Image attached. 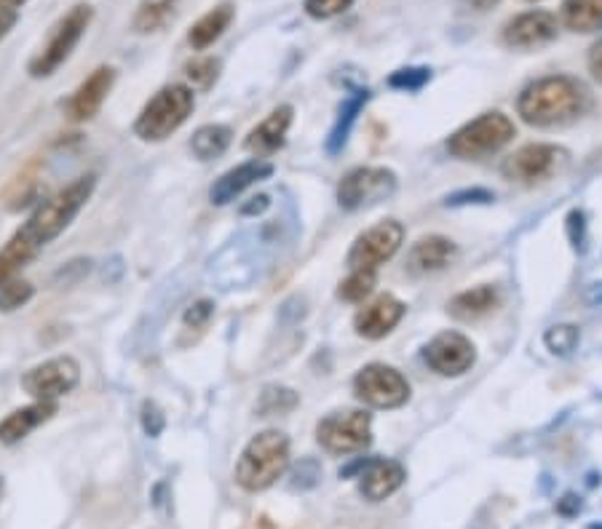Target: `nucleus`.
I'll return each mask as SVG.
<instances>
[{
	"label": "nucleus",
	"instance_id": "obj_23",
	"mask_svg": "<svg viewBox=\"0 0 602 529\" xmlns=\"http://www.w3.org/2000/svg\"><path fill=\"white\" fill-rule=\"evenodd\" d=\"M233 16H236V9H233L231 3L215 5L212 11H207L201 20L193 24L188 33V44L196 48V51H204V48L215 46L217 40L225 35V30L231 27Z\"/></svg>",
	"mask_w": 602,
	"mask_h": 529
},
{
	"label": "nucleus",
	"instance_id": "obj_37",
	"mask_svg": "<svg viewBox=\"0 0 602 529\" xmlns=\"http://www.w3.org/2000/svg\"><path fill=\"white\" fill-rule=\"evenodd\" d=\"M215 316V303L212 299H198L185 310V327L188 329H204L209 324V318Z\"/></svg>",
	"mask_w": 602,
	"mask_h": 529
},
{
	"label": "nucleus",
	"instance_id": "obj_39",
	"mask_svg": "<svg viewBox=\"0 0 602 529\" xmlns=\"http://www.w3.org/2000/svg\"><path fill=\"white\" fill-rule=\"evenodd\" d=\"M583 220H587V216H583L581 209H574V212L568 214V236L576 249H583V236H587V222Z\"/></svg>",
	"mask_w": 602,
	"mask_h": 529
},
{
	"label": "nucleus",
	"instance_id": "obj_38",
	"mask_svg": "<svg viewBox=\"0 0 602 529\" xmlns=\"http://www.w3.org/2000/svg\"><path fill=\"white\" fill-rule=\"evenodd\" d=\"M493 192L485 188H474V190H461L453 192V196L448 198V207H468V203H490L493 201Z\"/></svg>",
	"mask_w": 602,
	"mask_h": 529
},
{
	"label": "nucleus",
	"instance_id": "obj_17",
	"mask_svg": "<svg viewBox=\"0 0 602 529\" xmlns=\"http://www.w3.org/2000/svg\"><path fill=\"white\" fill-rule=\"evenodd\" d=\"M405 303L396 299L394 294H381V297H375L357 313L354 329H357L359 337H367V340H381V337L394 332L396 324L405 318Z\"/></svg>",
	"mask_w": 602,
	"mask_h": 529
},
{
	"label": "nucleus",
	"instance_id": "obj_47",
	"mask_svg": "<svg viewBox=\"0 0 602 529\" xmlns=\"http://www.w3.org/2000/svg\"><path fill=\"white\" fill-rule=\"evenodd\" d=\"M3 492H5V481L0 477V501H3Z\"/></svg>",
	"mask_w": 602,
	"mask_h": 529
},
{
	"label": "nucleus",
	"instance_id": "obj_16",
	"mask_svg": "<svg viewBox=\"0 0 602 529\" xmlns=\"http://www.w3.org/2000/svg\"><path fill=\"white\" fill-rule=\"evenodd\" d=\"M405 479L407 471L402 462L385 460V457H370L364 471L359 473V492L364 501L383 503L385 497H391L394 492L402 490Z\"/></svg>",
	"mask_w": 602,
	"mask_h": 529
},
{
	"label": "nucleus",
	"instance_id": "obj_29",
	"mask_svg": "<svg viewBox=\"0 0 602 529\" xmlns=\"http://www.w3.org/2000/svg\"><path fill=\"white\" fill-rule=\"evenodd\" d=\"M578 342H581V329L576 324H554L546 329L544 345L546 351H552L554 356H570L576 351Z\"/></svg>",
	"mask_w": 602,
	"mask_h": 529
},
{
	"label": "nucleus",
	"instance_id": "obj_2",
	"mask_svg": "<svg viewBox=\"0 0 602 529\" xmlns=\"http://www.w3.org/2000/svg\"><path fill=\"white\" fill-rule=\"evenodd\" d=\"M592 107V94L578 78L546 75L522 89L517 99V113L535 129L568 126L587 116Z\"/></svg>",
	"mask_w": 602,
	"mask_h": 529
},
{
	"label": "nucleus",
	"instance_id": "obj_27",
	"mask_svg": "<svg viewBox=\"0 0 602 529\" xmlns=\"http://www.w3.org/2000/svg\"><path fill=\"white\" fill-rule=\"evenodd\" d=\"M364 102H367V92H359L357 96H351V99L340 107V116H337L333 131H329V137H327V153L329 155H337L343 148H346L348 134H351V126L357 124V116H359V110Z\"/></svg>",
	"mask_w": 602,
	"mask_h": 529
},
{
	"label": "nucleus",
	"instance_id": "obj_15",
	"mask_svg": "<svg viewBox=\"0 0 602 529\" xmlns=\"http://www.w3.org/2000/svg\"><path fill=\"white\" fill-rule=\"evenodd\" d=\"M113 86H116V68H111V64L96 68L92 75L76 89V94L70 96L68 118L72 124H86V120H92L96 113L102 110V105H105Z\"/></svg>",
	"mask_w": 602,
	"mask_h": 529
},
{
	"label": "nucleus",
	"instance_id": "obj_12",
	"mask_svg": "<svg viewBox=\"0 0 602 529\" xmlns=\"http://www.w3.org/2000/svg\"><path fill=\"white\" fill-rule=\"evenodd\" d=\"M402 240H405V227L396 220H383L372 225L354 240L351 251H348V268L351 270H378L385 260L400 251Z\"/></svg>",
	"mask_w": 602,
	"mask_h": 529
},
{
	"label": "nucleus",
	"instance_id": "obj_48",
	"mask_svg": "<svg viewBox=\"0 0 602 529\" xmlns=\"http://www.w3.org/2000/svg\"><path fill=\"white\" fill-rule=\"evenodd\" d=\"M589 529H602V527H600V525H592V527H589Z\"/></svg>",
	"mask_w": 602,
	"mask_h": 529
},
{
	"label": "nucleus",
	"instance_id": "obj_8",
	"mask_svg": "<svg viewBox=\"0 0 602 529\" xmlns=\"http://www.w3.org/2000/svg\"><path fill=\"white\" fill-rule=\"evenodd\" d=\"M81 383V364L72 356H54L22 375V390L33 401H51L68 396Z\"/></svg>",
	"mask_w": 602,
	"mask_h": 529
},
{
	"label": "nucleus",
	"instance_id": "obj_26",
	"mask_svg": "<svg viewBox=\"0 0 602 529\" xmlns=\"http://www.w3.org/2000/svg\"><path fill=\"white\" fill-rule=\"evenodd\" d=\"M177 16V0H148L137 9L135 30L137 33H159Z\"/></svg>",
	"mask_w": 602,
	"mask_h": 529
},
{
	"label": "nucleus",
	"instance_id": "obj_25",
	"mask_svg": "<svg viewBox=\"0 0 602 529\" xmlns=\"http://www.w3.org/2000/svg\"><path fill=\"white\" fill-rule=\"evenodd\" d=\"M233 131L222 124H207L193 134L190 150L198 161H212L220 158L228 148H231Z\"/></svg>",
	"mask_w": 602,
	"mask_h": 529
},
{
	"label": "nucleus",
	"instance_id": "obj_11",
	"mask_svg": "<svg viewBox=\"0 0 602 529\" xmlns=\"http://www.w3.org/2000/svg\"><path fill=\"white\" fill-rule=\"evenodd\" d=\"M354 393L367 407L375 409H400L409 399V383L400 369L385 364H367L354 377Z\"/></svg>",
	"mask_w": 602,
	"mask_h": 529
},
{
	"label": "nucleus",
	"instance_id": "obj_49",
	"mask_svg": "<svg viewBox=\"0 0 602 529\" xmlns=\"http://www.w3.org/2000/svg\"><path fill=\"white\" fill-rule=\"evenodd\" d=\"M530 3H535V0H530Z\"/></svg>",
	"mask_w": 602,
	"mask_h": 529
},
{
	"label": "nucleus",
	"instance_id": "obj_3",
	"mask_svg": "<svg viewBox=\"0 0 602 529\" xmlns=\"http://www.w3.org/2000/svg\"><path fill=\"white\" fill-rule=\"evenodd\" d=\"M289 468V438L281 431H263L252 438L236 462V484L244 492H265Z\"/></svg>",
	"mask_w": 602,
	"mask_h": 529
},
{
	"label": "nucleus",
	"instance_id": "obj_35",
	"mask_svg": "<svg viewBox=\"0 0 602 529\" xmlns=\"http://www.w3.org/2000/svg\"><path fill=\"white\" fill-rule=\"evenodd\" d=\"M319 479H322V468H319V462L303 460L292 471V481H289V486H292V490H311V486L319 484Z\"/></svg>",
	"mask_w": 602,
	"mask_h": 529
},
{
	"label": "nucleus",
	"instance_id": "obj_28",
	"mask_svg": "<svg viewBox=\"0 0 602 529\" xmlns=\"http://www.w3.org/2000/svg\"><path fill=\"white\" fill-rule=\"evenodd\" d=\"M298 393H294L292 388H285V385H268L261 393V401H257V414H261V418L287 414L298 407Z\"/></svg>",
	"mask_w": 602,
	"mask_h": 529
},
{
	"label": "nucleus",
	"instance_id": "obj_6",
	"mask_svg": "<svg viewBox=\"0 0 602 529\" xmlns=\"http://www.w3.org/2000/svg\"><path fill=\"white\" fill-rule=\"evenodd\" d=\"M92 20H94L92 5L89 3L72 5L68 14L54 24L46 46L27 62L30 78H48L62 68V64L70 59V54L76 51V46L81 44L83 35H86Z\"/></svg>",
	"mask_w": 602,
	"mask_h": 529
},
{
	"label": "nucleus",
	"instance_id": "obj_14",
	"mask_svg": "<svg viewBox=\"0 0 602 529\" xmlns=\"http://www.w3.org/2000/svg\"><path fill=\"white\" fill-rule=\"evenodd\" d=\"M559 22L552 11H525L517 14L514 20L503 24V44L509 48H520V51H530V48H544L552 40H557Z\"/></svg>",
	"mask_w": 602,
	"mask_h": 529
},
{
	"label": "nucleus",
	"instance_id": "obj_44",
	"mask_svg": "<svg viewBox=\"0 0 602 529\" xmlns=\"http://www.w3.org/2000/svg\"><path fill=\"white\" fill-rule=\"evenodd\" d=\"M463 5H466L468 11H490V9H496L498 3H501V0H461Z\"/></svg>",
	"mask_w": 602,
	"mask_h": 529
},
{
	"label": "nucleus",
	"instance_id": "obj_1",
	"mask_svg": "<svg viewBox=\"0 0 602 529\" xmlns=\"http://www.w3.org/2000/svg\"><path fill=\"white\" fill-rule=\"evenodd\" d=\"M96 188L94 174H83L76 183H70L68 188L54 192L51 198L40 201L35 207V212L30 214V220L24 222L20 231L9 238V244L0 249V284L16 279L40 251L51 244L54 238L62 236L70 227V222L76 220L78 212L86 207V201L92 198Z\"/></svg>",
	"mask_w": 602,
	"mask_h": 529
},
{
	"label": "nucleus",
	"instance_id": "obj_24",
	"mask_svg": "<svg viewBox=\"0 0 602 529\" xmlns=\"http://www.w3.org/2000/svg\"><path fill=\"white\" fill-rule=\"evenodd\" d=\"M559 20L574 33H600L602 30V0H563Z\"/></svg>",
	"mask_w": 602,
	"mask_h": 529
},
{
	"label": "nucleus",
	"instance_id": "obj_18",
	"mask_svg": "<svg viewBox=\"0 0 602 529\" xmlns=\"http://www.w3.org/2000/svg\"><path fill=\"white\" fill-rule=\"evenodd\" d=\"M270 174H274V164H270V161H263V158L246 161V164H239L236 168L222 174V177L212 185V190H209V198H212L215 207H225V203L236 201L241 192L250 190L252 185L268 179Z\"/></svg>",
	"mask_w": 602,
	"mask_h": 529
},
{
	"label": "nucleus",
	"instance_id": "obj_33",
	"mask_svg": "<svg viewBox=\"0 0 602 529\" xmlns=\"http://www.w3.org/2000/svg\"><path fill=\"white\" fill-rule=\"evenodd\" d=\"M429 81H431L429 68H405V70H396L394 75L389 78V86L402 89V92H418V89H424Z\"/></svg>",
	"mask_w": 602,
	"mask_h": 529
},
{
	"label": "nucleus",
	"instance_id": "obj_46",
	"mask_svg": "<svg viewBox=\"0 0 602 529\" xmlns=\"http://www.w3.org/2000/svg\"><path fill=\"white\" fill-rule=\"evenodd\" d=\"M24 3H27V0H0V11H16L22 9Z\"/></svg>",
	"mask_w": 602,
	"mask_h": 529
},
{
	"label": "nucleus",
	"instance_id": "obj_32",
	"mask_svg": "<svg viewBox=\"0 0 602 529\" xmlns=\"http://www.w3.org/2000/svg\"><path fill=\"white\" fill-rule=\"evenodd\" d=\"M185 75L190 78L193 86L198 89H212L215 81L220 78V59L215 57H196L193 62L185 64Z\"/></svg>",
	"mask_w": 602,
	"mask_h": 529
},
{
	"label": "nucleus",
	"instance_id": "obj_5",
	"mask_svg": "<svg viewBox=\"0 0 602 529\" xmlns=\"http://www.w3.org/2000/svg\"><path fill=\"white\" fill-rule=\"evenodd\" d=\"M514 120L503 113H482L479 118L468 120L448 140V153L458 161H479L498 153L514 140Z\"/></svg>",
	"mask_w": 602,
	"mask_h": 529
},
{
	"label": "nucleus",
	"instance_id": "obj_22",
	"mask_svg": "<svg viewBox=\"0 0 602 529\" xmlns=\"http://www.w3.org/2000/svg\"><path fill=\"white\" fill-rule=\"evenodd\" d=\"M498 299H501V294H498L496 286L479 284L474 289H466V292L455 294V297L450 299L448 310L450 316L458 318V321H477V318L487 316V313L498 308Z\"/></svg>",
	"mask_w": 602,
	"mask_h": 529
},
{
	"label": "nucleus",
	"instance_id": "obj_20",
	"mask_svg": "<svg viewBox=\"0 0 602 529\" xmlns=\"http://www.w3.org/2000/svg\"><path fill=\"white\" fill-rule=\"evenodd\" d=\"M54 414H57V404H51V401H33L30 407L14 409L9 418L0 420V444L14 447V444L27 438L35 428L48 423Z\"/></svg>",
	"mask_w": 602,
	"mask_h": 529
},
{
	"label": "nucleus",
	"instance_id": "obj_45",
	"mask_svg": "<svg viewBox=\"0 0 602 529\" xmlns=\"http://www.w3.org/2000/svg\"><path fill=\"white\" fill-rule=\"evenodd\" d=\"M587 299H589V303H592V305L602 303V284H592V286H589V289H587Z\"/></svg>",
	"mask_w": 602,
	"mask_h": 529
},
{
	"label": "nucleus",
	"instance_id": "obj_21",
	"mask_svg": "<svg viewBox=\"0 0 602 529\" xmlns=\"http://www.w3.org/2000/svg\"><path fill=\"white\" fill-rule=\"evenodd\" d=\"M292 118H294L292 107L289 105L276 107V110L270 113V116L265 118L261 126H255V129L250 131L244 148L250 150V153H257V155L276 153V150H279L287 140V131H289V126H292Z\"/></svg>",
	"mask_w": 602,
	"mask_h": 529
},
{
	"label": "nucleus",
	"instance_id": "obj_13",
	"mask_svg": "<svg viewBox=\"0 0 602 529\" xmlns=\"http://www.w3.org/2000/svg\"><path fill=\"white\" fill-rule=\"evenodd\" d=\"M426 364L431 366L437 375L442 377H461L477 361V351H474V342L461 332H442L426 345L424 351Z\"/></svg>",
	"mask_w": 602,
	"mask_h": 529
},
{
	"label": "nucleus",
	"instance_id": "obj_34",
	"mask_svg": "<svg viewBox=\"0 0 602 529\" xmlns=\"http://www.w3.org/2000/svg\"><path fill=\"white\" fill-rule=\"evenodd\" d=\"M357 0H305L303 9L311 20H333V16L348 11Z\"/></svg>",
	"mask_w": 602,
	"mask_h": 529
},
{
	"label": "nucleus",
	"instance_id": "obj_10",
	"mask_svg": "<svg viewBox=\"0 0 602 529\" xmlns=\"http://www.w3.org/2000/svg\"><path fill=\"white\" fill-rule=\"evenodd\" d=\"M396 190V174L383 166L351 168L337 185V203L348 212L385 201Z\"/></svg>",
	"mask_w": 602,
	"mask_h": 529
},
{
	"label": "nucleus",
	"instance_id": "obj_19",
	"mask_svg": "<svg viewBox=\"0 0 602 529\" xmlns=\"http://www.w3.org/2000/svg\"><path fill=\"white\" fill-rule=\"evenodd\" d=\"M455 244L444 236H426L415 240L407 255V270L413 275H431L455 260Z\"/></svg>",
	"mask_w": 602,
	"mask_h": 529
},
{
	"label": "nucleus",
	"instance_id": "obj_42",
	"mask_svg": "<svg viewBox=\"0 0 602 529\" xmlns=\"http://www.w3.org/2000/svg\"><path fill=\"white\" fill-rule=\"evenodd\" d=\"M578 510H581V501H578L576 495H565L563 501L557 503V514L563 516H576Z\"/></svg>",
	"mask_w": 602,
	"mask_h": 529
},
{
	"label": "nucleus",
	"instance_id": "obj_36",
	"mask_svg": "<svg viewBox=\"0 0 602 529\" xmlns=\"http://www.w3.org/2000/svg\"><path fill=\"white\" fill-rule=\"evenodd\" d=\"M140 420H142V431L148 433L150 438H159L166 428V418H164V412H161L155 401H144Z\"/></svg>",
	"mask_w": 602,
	"mask_h": 529
},
{
	"label": "nucleus",
	"instance_id": "obj_41",
	"mask_svg": "<svg viewBox=\"0 0 602 529\" xmlns=\"http://www.w3.org/2000/svg\"><path fill=\"white\" fill-rule=\"evenodd\" d=\"M268 203H270L268 196H255L250 203H244V207H241V214H244V216L261 214V212H265V209H268Z\"/></svg>",
	"mask_w": 602,
	"mask_h": 529
},
{
	"label": "nucleus",
	"instance_id": "obj_9",
	"mask_svg": "<svg viewBox=\"0 0 602 529\" xmlns=\"http://www.w3.org/2000/svg\"><path fill=\"white\" fill-rule=\"evenodd\" d=\"M565 164H568V150L557 144L535 142L517 150L514 155L503 161L501 172L506 179L520 185H539L554 177Z\"/></svg>",
	"mask_w": 602,
	"mask_h": 529
},
{
	"label": "nucleus",
	"instance_id": "obj_7",
	"mask_svg": "<svg viewBox=\"0 0 602 529\" xmlns=\"http://www.w3.org/2000/svg\"><path fill=\"white\" fill-rule=\"evenodd\" d=\"M316 442L329 455L364 452L372 442V418L361 409L333 412L316 425Z\"/></svg>",
	"mask_w": 602,
	"mask_h": 529
},
{
	"label": "nucleus",
	"instance_id": "obj_31",
	"mask_svg": "<svg viewBox=\"0 0 602 529\" xmlns=\"http://www.w3.org/2000/svg\"><path fill=\"white\" fill-rule=\"evenodd\" d=\"M35 289L33 284H27V281L22 279H11L5 281V284H0V313H14L24 308V305L33 299Z\"/></svg>",
	"mask_w": 602,
	"mask_h": 529
},
{
	"label": "nucleus",
	"instance_id": "obj_30",
	"mask_svg": "<svg viewBox=\"0 0 602 529\" xmlns=\"http://www.w3.org/2000/svg\"><path fill=\"white\" fill-rule=\"evenodd\" d=\"M372 289H375V270H351V275L337 289V297L346 303H364Z\"/></svg>",
	"mask_w": 602,
	"mask_h": 529
},
{
	"label": "nucleus",
	"instance_id": "obj_43",
	"mask_svg": "<svg viewBox=\"0 0 602 529\" xmlns=\"http://www.w3.org/2000/svg\"><path fill=\"white\" fill-rule=\"evenodd\" d=\"M16 24V11H0V40L14 30Z\"/></svg>",
	"mask_w": 602,
	"mask_h": 529
},
{
	"label": "nucleus",
	"instance_id": "obj_4",
	"mask_svg": "<svg viewBox=\"0 0 602 529\" xmlns=\"http://www.w3.org/2000/svg\"><path fill=\"white\" fill-rule=\"evenodd\" d=\"M196 110V94L185 83L159 89L135 120V137L142 142H164Z\"/></svg>",
	"mask_w": 602,
	"mask_h": 529
},
{
	"label": "nucleus",
	"instance_id": "obj_40",
	"mask_svg": "<svg viewBox=\"0 0 602 529\" xmlns=\"http://www.w3.org/2000/svg\"><path fill=\"white\" fill-rule=\"evenodd\" d=\"M589 70H592V75L602 83V38L592 46V51H589Z\"/></svg>",
	"mask_w": 602,
	"mask_h": 529
}]
</instances>
